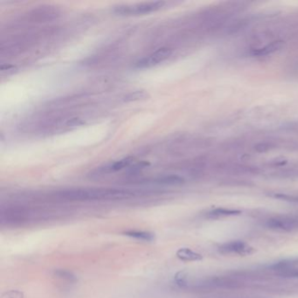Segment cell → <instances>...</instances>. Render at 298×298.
<instances>
[{
  "instance_id": "7a4b0ae2",
  "label": "cell",
  "mask_w": 298,
  "mask_h": 298,
  "mask_svg": "<svg viewBox=\"0 0 298 298\" xmlns=\"http://www.w3.org/2000/svg\"><path fill=\"white\" fill-rule=\"evenodd\" d=\"M165 1H153L134 5H122L115 7L113 12L120 16H137L155 13L165 6Z\"/></svg>"
},
{
  "instance_id": "277c9868",
  "label": "cell",
  "mask_w": 298,
  "mask_h": 298,
  "mask_svg": "<svg viewBox=\"0 0 298 298\" xmlns=\"http://www.w3.org/2000/svg\"><path fill=\"white\" fill-rule=\"evenodd\" d=\"M171 54H172V50L171 48H159L157 51L153 52V54H149L145 57L137 60L135 64V67L139 68V69H143V68L155 67L170 58Z\"/></svg>"
},
{
  "instance_id": "8992f818",
  "label": "cell",
  "mask_w": 298,
  "mask_h": 298,
  "mask_svg": "<svg viewBox=\"0 0 298 298\" xmlns=\"http://www.w3.org/2000/svg\"><path fill=\"white\" fill-rule=\"evenodd\" d=\"M135 162V159L133 157H128L124 159H120L116 162L109 163L104 166L99 167L97 170H95L92 173V176H102L104 174H109L113 172L122 171L124 169L130 167L131 165H133Z\"/></svg>"
},
{
  "instance_id": "9a60e30c",
  "label": "cell",
  "mask_w": 298,
  "mask_h": 298,
  "mask_svg": "<svg viewBox=\"0 0 298 298\" xmlns=\"http://www.w3.org/2000/svg\"><path fill=\"white\" fill-rule=\"evenodd\" d=\"M254 149L258 153H266L267 151L270 150V145L266 144V143H258L254 147Z\"/></svg>"
},
{
  "instance_id": "9c48e42d",
  "label": "cell",
  "mask_w": 298,
  "mask_h": 298,
  "mask_svg": "<svg viewBox=\"0 0 298 298\" xmlns=\"http://www.w3.org/2000/svg\"><path fill=\"white\" fill-rule=\"evenodd\" d=\"M241 211L235 209H228V208H215L211 210L206 214V218L211 219H222L230 216H236L241 214Z\"/></svg>"
},
{
  "instance_id": "3957f363",
  "label": "cell",
  "mask_w": 298,
  "mask_h": 298,
  "mask_svg": "<svg viewBox=\"0 0 298 298\" xmlns=\"http://www.w3.org/2000/svg\"><path fill=\"white\" fill-rule=\"evenodd\" d=\"M268 229L275 231L293 232L298 230V217L296 216H277L267 219Z\"/></svg>"
},
{
  "instance_id": "4fadbf2b",
  "label": "cell",
  "mask_w": 298,
  "mask_h": 298,
  "mask_svg": "<svg viewBox=\"0 0 298 298\" xmlns=\"http://www.w3.org/2000/svg\"><path fill=\"white\" fill-rule=\"evenodd\" d=\"M147 96H148V95L144 91H136V92H131L128 94L124 97V101L125 102H135V101H140V100L146 99Z\"/></svg>"
},
{
  "instance_id": "5b68a950",
  "label": "cell",
  "mask_w": 298,
  "mask_h": 298,
  "mask_svg": "<svg viewBox=\"0 0 298 298\" xmlns=\"http://www.w3.org/2000/svg\"><path fill=\"white\" fill-rule=\"evenodd\" d=\"M221 254H235L239 255H248L254 253V248L242 241H232L222 244L219 247Z\"/></svg>"
},
{
  "instance_id": "7c38bea8",
  "label": "cell",
  "mask_w": 298,
  "mask_h": 298,
  "mask_svg": "<svg viewBox=\"0 0 298 298\" xmlns=\"http://www.w3.org/2000/svg\"><path fill=\"white\" fill-rule=\"evenodd\" d=\"M54 276L60 280H63L66 282H74L77 281V276L73 273L68 270H57L54 271Z\"/></svg>"
},
{
  "instance_id": "52a82bcc",
  "label": "cell",
  "mask_w": 298,
  "mask_h": 298,
  "mask_svg": "<svg viewBox=\"0 0 298 298\" xmlns=\"http://www.w3.org/2000/svg\"><path fill=\"white\" fill-rule=\"evenodd\" d=\"M184 183V178L178 175H165L147 181V184L157 185H180Z\"/></svg>"
},
{
  "instance_id": "2e32d148",
  "label": "cell",
  "mask_w": 298,
  "mask_h": 298,
  "mask_svg": "<svg viewBox=\"0 0 298 298\" xmlns=\"http://www.w3.org/2000/svg\"><path fill=\"white\" fill-rule=\"evenodd\" d=\"M83 124V121L79 119V118H73V119H71V120L68 121L67 122V125L68 126H72V127H76V126H80V125H82Z\"/></svg>"
},
{
  "instance_id": "8fae6325",
  "label": "cell",
  "mask_w": 298,
  "mask_h": 298,
  "mask_svg": "<svg viewBox=\"0 0 298 298\" xmlns=\"http://www.w3.org/2000/svg\"><path fill=\"white\" fill-rule=\"evenodd\" d=\"M124 234L130 238L136 239V240H139V241L151 242V241H154V239H155V236L153 233H150V232L130 230V231L124 232Z\"/></svg>"
},
{
  "instance_id": "30bf717a",
  "label": "cell",
  "mask_w": 298,
  "mask_h": 298,
  "mask_svg": "<svg viewBox=\"0 0 298 298\" xmlns=\"http://www.w3.org/2000/svg\"><path fill=\"white\" fill-rule=\"evenodd\" d=\"M177 256L178 259L184 262H196V260H200L203 259V256L201 254L194 252L190 248L188 247H183L177 251Z\"/></svg>"
},
{
  "instance_id": "ba28073f",
  "label": "cell",
  "mask_w": 298,
  "mask_h": 298,
  "mask_svg": "<svg viewBox=\"0 0 298 298\" xmlns=\"http://www.w3.org/2000/svg\"><path fill=\"white\" fill-rule=\"evenodd\" d=\"M283 42L282 41H276V42H271L270 44L266 45L264 48L260 49H255L252 52V54L254 56H265L269 54H274L276 52L279 51L283 47Z\"/></svg>"
},
{
  "instance_id": "5bb4252c",
  "label": "cell",
  "mask_w": 298,
  "mask_h": 298,
  "mask_svg": "<svg viewBox=\"0 0 298 298\" xmlns=\"http://www.w3.org/2000/svg\"><path fill=\"white\" fill-rule=\"evenodd\" d=\"M275 197L277 199H280V200H286V201L298 204V196H289V195H285V194H276Z\"/></svg>"
},
{
  "instance_id": "6da1fadb",
  "label": "cell",
  "mask_w": 298,
  "mask_h": 298,
  "mask_svg": "<svg viewBox=\"0 0 298 298\" xmlns=\"http://www.w3.org/2000/svg\"><path fill=\"white\" fill-rule=\"evenodd\" d=\"M136 191L123 188H70L54 194L56 199L67 201H111L131 199L137 196Z\"/></svg>"
}]
</instances>
